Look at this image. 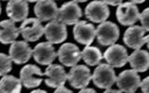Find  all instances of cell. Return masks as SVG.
Here are the masks:
<instances>
[{"instance_id": "d590c367", "label": "cell", "mask_w": 149, "mask_h": 93, "mask_svg": "<svg viewBox=\"0 0 149 93\" xmlns=\"http://www.w3.org/2000/svg\"><path fill=\"white\" fill-rule=\"evenodd\" d=\"M0 14H1V5H0Z\"/></svg>"}, {"instance_id": "7402d4cb", "label": "cell", "mask_w": 149, "mask_h": 93, "mask_svg": "<svg viewBox=\"0 0 149 93\" xmlns=\"http://www.w3.org/2000/svg\"><path fill=\"white\" fill-rule=\"evenodd\" d=\"M22 81L13 76L5 74L0 80V92L2 93H20L22 90Z\"/></svg>"}, {"instance_id": "603a6c76", "label": "cell", "mask_w": 149, "mask_h": 93, "mask_svg": "<svg viewBox=\"0 0 149 93\" xmlns=\"http://www.w3.org/2000/svg\"><path fill=\"white\" fill-rule=\"evenodd\" d=\"M81 58L88 65L95 66L102 60V55L101 50L96 46H86V48L81 51Z\"/></svg>"}, {"instance_id": "d6986e66", "label": "cell", "mask_w": 149, "mask_h": 93, "mask_svg": "<svg viewBox=\"0 0 149 93\" xmlns=\"http://www.w3.org/2000/svg\"><path fill=\"white\" fill-rule=\"evenodd\" d=\"M6 10L8 16L13 22H23L27 18L29 7L26 0H9Z\"/></svg>"}, {"instance_id": "44dd1931", "label": "cell", "mask_w": 149, "mask_h": 93, "mask_svg": "<svg viewBox=\"0 0 149 93\" xmlns=\"http://www.w3.org/2000/svg\"><path fill=\"white\" fill-rule=\"evenodd\" d=\"M130 67L138 73H143L149 69V52L143 49H135L129 56Z\"/></svg>"}, {"instance_id": "4dcf8cb0", "label": "cell", "mask_w": 149, "mask_h": 93, "mask_svg": "<svg viewBox=\"0 0 149 93\" xmlns=\"http://www.w3.org/2000/svg\"><path fill=\"white\" fill-rule=\"evenodd\" d=\"M146 0H130V2L132 3H134V4H141V3H143Z\"/></svg>"}, {"instance_id": "ba28073f", "label": "cell", "mask_w": 149, "mask_h": 93, "mask_svg": "<svg viewBox=\"0 0 149 93\" xmlns=\"http://www.w3.org/2000/svg\"><path fill=\"white\" fill-rule=\"evenodd\" d=\"M44 35L51 44H61L66 39L67 29L64 23L56 20L50 21L44 27Z\"/></svg>"}, {"instance_id": "8fae6325", "label": "cell", "mask_w": 149, "mask_h": 93, "mask_svg": "<svg viewBox=\"0 0 149 93\" xmlns=\"http://www.w3.org/2000/svg\"><path fill=\"white\" fill-rule=\"evenodd\" d=\"M59 60L66 67L77 65L81 59V51L73 43H65L60 46L57 52Z\"/></svg>"}, {"instance_id": "e575fe53", "label": "cell", "mask_w": 149, "mask_h": 93, "mask_svg": "<svg viewBox=\"0 0 149 93\" xmlns=\"http://www.w3.org/2000/svg\"><path fill=\"white\" fill-rule=\"evenodd\" d=\"M27 2H37L38 0H26Z\"/></svg>"}, {"instance_id": "9a60e30c", "label": "cell", "mask_w": 149, "mask_h": 93, "mask_svg": "<svg viewBox=\"0 0 149 93\" xmlns=\"http://www.w3.org/2000/svg\"><path fill=\"white\" fill-rule=\"evenodd\" d=\"M33 57L41 65H49L57 57L54 46L50 42H42L37 44L33 49Z\"/></svg>"}, {"instance_id": "1f68e13d", "label": "cell", "mask_w": 149, "mask_h": 93, "mask_svg": "<svg viewBox=\"0 0 149 93\" xmlns=\"http://www.w3.org/2000/svg\"><path fill=\"white\" fill-rule=\"evenodd\" d=\"M47 91L46 90H32V93H46Z\"/></svg>"}, {"instance_id": "7c38bea8", "label": "cell", "mask_w": 149, "mask_h": 93, "mask_svg": "<svg viewBox=\"0 0 149 93\" xmlns=\"http://www.w3.org/2000/svg\"><path fill=\"white\" fill-rule=\"evenodd\" d=\"M74 37L79 44L90 46L96 37V29L91 23L79 21L74 27Z\"/></svg>"}, {"instance_id": "5b68a950", "label": "cell", "mask_w": 149, "mask_h": 93, "mask_svg": "<svg viewBox=\"0 0 149 93\" xmlns=\"http://www.w3.org/2000/svg\"><path fill=\"white\" fill-rule=\"evenodd\" d=\"M116 83L122 92L133 93L137 90L138 87H140L141 78L138 74V72H136L135 70H125L118 74Z\"/></svg>"}, {"instance_id": "836d02e7", "label": "cell", "mask_w": 149, "mask_h": 93, "mask_svg": "<svg viewBox=\"0 0 149 93\" xmlns=\"http://www.w3.org/2000/svg\"><path fill=\"white\" fill-rule=\"evenodd\" d=\"M73 1L77 2V3H83V2H86L88 0H73Z\"/></svg>"}, {"instance_id": "8d00e7d4", "label": "cell", "mask_w": 149, "mask_h": 93, "mask_svg": "<svg viewBox=\"0 0 149 93\" xmlns=\"http://www.w3.org/2000/svg\"><path fill=\"white\" fill-rule=\"evenodd\" d=\"M4 1H6V0H4ZM8 1H9V0H8Z\"/></svg>"}, {"instance_id": "8992f818", "label": "cell", "mask_w": 149, "mask_h": 93, "mask_svg": "<svg viewBox=\"0 0 149 93\" xmlns=\"http://www.w3.org/2000/svg\"><path fill=\"white\" fill-rule=\"evenodd\" d=\"M82 17L81 8L77 2L70 1L63 4L58 10L57 20L65 25H73L79 22Z\"/></svg>"}, {"instance_id": "ac0fdd59", "label": "cell", "mask_w": 149, "mask_h": 93, "mask_svg": "<svg viewBox=\"0 0 149 93\" xmlns=\"http://www.w3.org/2000/svg\"><path fill=\"white\" fill-rule=\"evenodd\" d=\"M146 30L142 26L130 25L124 34V43L129 48L133 49H139L146 44Z\"/></svg>"}, {"instance_id": "30bf717a", "label": "cell", "mask_w": 149, "mask_h": 93, "mask_svg": "<svg viewBox=\"0 0 149 93\" xmlns=\"http://www.w3.org/2000/svg\"><path fill=\"white\" fill-rule=\"evenodd\" d=\"M140 12L136 4L132 2L121 3L116 9V19L122 25H133L139 20Z\"/></svg>"}, {"instance_id": "d6a6232c", "label": "cell", "mask_w": 149, "mask_h": 93, "mask_svg": "<svg viewBox=\"0 0 149 93\" xmlns=\"http://www.w3.org/2000/svg\"><path fill=\"white\" fill-rule=\"evenodd\" d=\"M146 44H147V48L149 49V35L146 36Z\"/></svg>"}, {"instance_id": "3957f363", "label": "cell", "mask_w": 149, "mask_h": 93, "mask_svg": "<svg viewBox=\"0 0 149 93\" xmlns=\"http://www.w3.org/2000/svg\"><path fill=\"white\" fill-rule=\"evenodd\" d=\"M91 76L90 68L86 65H74L67 74V80L73 87L81 90L90 84Z\"/></svg>"}, {"instance_id": "e0dca14e", "label": "cell", "mask_w": 149, "mask_h": 93, "mask_svg": "<svg viewBox=\"0 0 149 93\" xmlns=\"http://www.w3.org/2000/svg\"><path fill=\"white\" fill-rule=\"evenodd\" d=\"M9 57L16 64H23L30 60L33 49L26 41H14L9 48Z\"/></svg>"}, {"instance_id": "d4e9b609", "label": "cell", "mask_w": 149, "mask_h": 93, "mask_svg": "<svg viewBox=\"0 0 149 93\" xmlns=\"http://www.w3.org/2000/svg\"><path fill=\"white\" fill-rule=\"evenodd\" d=\"M139 20L142 23V27L146 31L149 32V8L144 9L142 13H140Z\"/></svg>"}, {"instance_id": "ffe728a7", "label": "cell", "mask_w": 149, "mask_h": 93, "mask_svg": "<svg viewBox=\"0 0 149 93\" xmlns=\"http://www.w3.org/2000/svg\"><path fill=\"white\" fill-rule=\"evenodd\" d=\"M20 35V29L15 25L12 20H4L0 22V42L4 45L11 44L16 41Z\"/></svg>"}, {"instance_id": "52a82bcc", "label": "cell", "mask_w": 149, "mask_h": 93, "mask_svg": "<svg viewBox=\"0 0 149 93\" xmlns=\"http://www.w3.org/2000/svg\"><path fill=\"white\" fill-rule=\"evenodd\" d=\"M102 58L112 67L120 68L123 67L128 62L129 55L127 49L123 46L118 44H113L109 46V48L105 50Z\"/></svg>"}, {"instance_id": "9c48e42d", "label": "cell", "mask_w": 149, "mask_h": 93, "mask_svg": "<svg viewBox=\"0 0 149 93\" xmlns=\"http://www.w3.org/2000/svg\"><path fill=\"white\" fill-rule=\"evenodd\" d=\"M109 8L102 0L91 1L85 8V16L92 22L101 23L109 17Z\"/></svg>"}, {"instance_id": "6da1fadb", "label": "cell", "mask_w": 149, "mask_h": 93, "mask_svg": "<svg viewBox=\"0 0 149 93\" xmlns=\"http://www.w3.org/2000/svg\"><path fill=\"white\" fill-rule=\"evenodd\" d=\"M91 79L94 85L99 88H109L116 83V76L114 68L108 63L98 64L93 72Z\"/></svg>"}, {"instance_id": "f546056e", "label": "cell", "mask_w": 149, "mask_h": 93, "mask_svg": "<svg viewBox=\"0 0 149 93\" xmlns=\"http://www.w3.org/2000/svg\"><path fill=\"white\" fill-rule=\"evenodd\" d=\"M104 92L105 93H121L122 91H121L120 90H113V88L109 87V88H106Z\"/></svg>"}, {"instance_id": "277c9868", "label": "cell", "mask_w": 149, "mask_h": 93, "mask_svg": "<svg viewBox=\"0 0 149 93\" xmlns=\"http://www.w3.org/2000/svg\"><path fill=\"white\" fill-rule=\"evenodd\" d=\"M19 29L20 34L26 42H35L44 35V26L37 18L25 19Z\"/></svg>"}, {"instance_id": "cb8c5ba5", "label": "cell", "mask_w": 149, "mask_h": 93, "mask_svg": "<svg viewBox=\"0 0 149 93\" xmlns=\"http://www.w3.org/2000/svg\"><path fill=\"white\" fill-rule=\"evenodd\" d=\"M12 69V60L10 57L4 53H0V76L8 74Z\"/></svg>"}, {"instance_id": "83f0119b", "label": "cell", "mask_w": 149, "mask_h": 93, "mask_svg": "<svg viewBox=\"0 0 149 93\" xmlns=\"http://www.w3.org/2000/svg\"><path fill=\"white\" fill-rule=\"evenodd\" d=\"M54 92L55 93H72V90H68V88L65 87L64 85H63V86H61V87L56 88Z\"/></svg>"}, {"instance_id": "f1b7e54d", "label": "cell", "mask_w": 149, "mask_h": 93, "mask_svg": "<svg viewBox=\"0 0 149 93\" xmlns=\"http://www.w3.org/2000/svg\"><path fill=\"white\" fill-rule=\"evenodd\" d=\"M79 92L80 93H95L96 91L93 90V88H90V87H83L81 88L80 90H79Z\"/></svg>"}, {"instance_id": "5bb4252c", "label": "cell", "mask_w": 149, "mask_h": 93, "mask_svg": "<svg viewBox=\"0 0 149 93\" xmlns=\"http://www.w3.org/2000/svg\"><path fill=\"white\" fill-rule=\"evenodd\" d=\"M59 8L54 0H38L36 2L34 11L36 18L40 22H50L56 20Z\"/></svg>"}, {"instance_id": "484cf974", "label": "cell", "mask_w": 149, "mask_h": 93, "mask_svg": "<svg viewBox=\"0 0 149 93\" xmlns=\"http://www.w3.org/2000/svg\"><path fill=\"white\" fill-rule=\"evenodd\" d=\"M140 87H141L142 92L149 93V76L146 77L143 81H141V84H140Z\"/></svg>"}, {"instance_id": "2e32d148", "label": "cell", "mask_w": 149, "mask_h": 93, "mask_svg": "<svg viewBox=\"0 0 149 93\" xmlns=\"http://www.w3.org/2000/svg\"><path fill=\"white\" fill-rule=\"evenodd\" d=\"M44 76H47L45 84L52 88L63 86L67 80L66 72L62 65L59 64H49L46 69Z\"/></svg>"}, {"instance_id": "4fadbf2b", "label": "cell", "mask_w": 149, "mask_h": 93, "mask_svg": "<svg viewBox=\"0 0 149 93\" xmlns=\"http://www.w3.org/2000/svg\"><path fill=\"white\" fill-rule=\"evenodd\" d=\"M42 73L39 67L34 64H27L23 66L20 72V79L22 84L27 88H34L38 87L42 82Z\"/></svg>"}, {"instance_id": "4316f807", "label": "cell", "mask_w": 149, "mask_h": 93, "mask_svg": "<svg viewBox=\"0 0 149 93\" xmlns=\"http://www.w3.org/2000/svg\"><path fill=\"white\" fill-rule=\"evenodd\" d=\"M106 5H110V6H118L122 3L123 0H102Z\"/></svg>"}, {"instance_id": "7a4b0ae2", "label": "cell", "mask_w": 149, "mask_h": 93, "mask_svg": "<svg viewBox=\"0 0 149 93\" xmlns=\"http://www.w3.org/2000/svg\"><path fill=\"white\" fill-rule=\"evenodd\" d=\"M96 37L100 45L111 46L118 41L119 37V29L116 23L105 21L101 22L97 27Z\"/></svg>"}]
</instances>
